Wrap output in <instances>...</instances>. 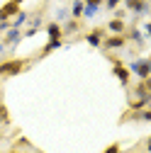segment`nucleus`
Returning a JSON list of instances; mask_svg holds the SVG:
<instances>
[{
  "mask_svg": "<svg viewBox=\"0 0 151 153\" xmlns=\"http://www.w3.org/2000/svg\"><path fill=\"white\" fill-rule=\"evenodd\" d=\"M127 68H129V73H134L139 80H146L151 75V61L149 59H132Z\"/></svg>",
  "mask_w": 151,
  "mask_h": 153,
  "instance_id": "nucleus-1",
  "label": "nucleus"
},
{
  "mask_svg": "<svg viewBox=\"0 0 151 153\" xmlns=\"http://www.w3.org/2000/svg\"><path fill=\"white\" fill-rule=\"evenodd\" d=\"M27 68V61L25 59H10V61H3L0 63V78H5V75H17Z\"/></svg>",
  "mask_w": 151,
  "mask_h": 153,
  "instance_id": "nucleus-2",
  "label": "nucleus"
},
{
  "mask_svg": "<svg viewBox=\"0 0 151 153\" xmlns=\"http://www.w3.org/2000/svg\"><path fill=\"white\" fill-rule=\"evenodd\" d=\"M110 61H112V73H115V75H117V80H120V83L127 88V85H129V80H132V73H129V68H127V66H124V63L117 59V56H110Z\"/></svg>",
  "mask_w": 151,
  "mask_h": 153,
  "instance_id": "nucleus-3",
  "label": "nucleus"
},
{
  "mask_svg": "<svg viewBox=\"0 0 151 153\" xmlns=\"http://www.w3.org/2000/svg\"><path fill=\"white\" fill-rule=\"evenodd\" d=\"M100 46L107 49V51H117V49H124L127 46V39H124V34H110V36L102 39Z\"/></svg>",
  "mask_w": 151,
  "mask_h": 153,
  "instance_id": "nucleus-4",
  "label": "nucleus"
},
{
  "mask_svg": "<svg viewBox=\"0 0 151 153\" xmlns=\"http://www.w3.org/2000/svg\"><path fill=\"white\" fill-rule=\"evenodd\" d=\"M20 5H22V0H7V3L0 7V20H12V17L22 10Z\"/></svg>",
  "mask_w": 151,
  "mask_h": 153,
  "instance_id": "nucleus-5",
  "label": "nucleus"
},
{
  "mask_svg": "<svg viewBox=\"0 0 151 153\" xmlns=\"http://www.w3.org/2000/svg\"><path fill=\"white\" fill-rule=\"evenodd\" d=\"M122 3H124V10L132 15H146L149 12V3H144V0H122Z\"/></svg>",
  "mask_w": 151,
  "mask_h": 153,
  "instance_id": "nucleus-6",
  "label": "nucleus"
},
{
  "mask_svg": "<svg viewBox=\"0 0 151 153\" xmlns=\"http://www.w3.org/2000/svg\"><path fill=\"white\" fill-rule=\"evenodd\" d=\"M105 34H107V32H105L102 27H95L93 32H88V34H85V42H88L90 46H95V49H98V46L102 44V39H105Z\"/></svg>",
  "mask_w": 151,
  "mask_h": 153,
  "instance_id": "nucleus-7",
  "label": "nucleus"
},
{
  "mask_svg": "<svg viewBox=\"0 0 151 153\" xmlns=\"http://www.w3.org/2000/svg\"><path fill=\"white\" fill-rule=\"evenodd\" d=\"M20 39H22V29L10 27V29L5 32V39H3V44H5V46H17V44H20Z\"/></svg>",
  "mask_w": 151,
  "mask_h": 153,
  "instance_id": "nucleus-8",
  "label": "nucleus"
},
{
  "mask_svg": "<svg viewBox=\"0 0 151 153\" xmlns=\"http://www.w3.org/2000/svg\"><path fill=\"white\" fill-rule=\"evenodd\" d=\"M124 39H127V42L132 39L137 46H144V44H146V36H144V34H141V29H137V27L127 29V32H124Z\"/></svg>",
  "mask_w": 151,
  "mask_h": 153,
  "instance_id": "nucleus-9",
  "label": "nucleus"
},
{
  "mask_svg": "<svg viewBox=\"0 0 151 153\" xmlns=\"http://www.w3.org/2000/svg\"><path fill=\"white\" fill-rule=\"evenodd\" d=\"M105 32H110V34H124L127 32V25H124V20H115V17H112V20L107 22V29Z\"/></svg>",
  "mask_w": 151,
  "mask_h": 153,
  "instance_id": "nucleus-10",
  "label": "nucleus"
},
{
  "mask_svg": "<svg viewBox=\"0 0 151 153\" xmlns=\"http://www.w3.org/2000/svg\"><path fill=\"white\" fill-rule=\"evenodd\" d=\"M151 85H149V78L146 80H139V85L134 88V95L137 97H146V100H151V90H149Z\"/></svg>",
  "mask_w": 151,
  "mask_h": 153,
  "instance_id": "nucleus-11",
  "label": "nucleus"
},
{
  "mask_svg": "<svg viewBox=\"0 0 151 153\" xmlns=\"http://www.w3.org/2000/svg\"><path fill=\"white\" fill-rule=\"evenodd\" d=\"M44 32L49 34V39H61V36H64V32H61V25H59V22H49V25L44 27Z\"/></svg>",
  "mask_w": 151,
  "mask_h": 153,
  "instance_id": "nucleus-12",
  "label": "nucleus"
},
{
  "mask_svg": "<svg viewBox=\"0 0 151 153\" xmlns=\"http://www.w3.org/2000/svg\"><path fill=\"white\" fill-rule=\"evenodd\" d=\"M83 0H73V5H71V10H68V15L73 17V20H81L83 17Z\"/></svg>",
  "mask_w": 151,
  "mask_h": 153,
  "instance_id": "nucleus-13",
  "label": "nucleus"
},
{
  "mask_svg": "<svg viewBox=\"0 0 151 153\" xmlns=\"http://www.w3.org/2000/svg\"><path fill=\"white\" fill-rule=\"evenodd\" d=\"M61 44H64L61 39H49V42H46V46H44V49L39 51V59H44V56H49V53H51L54 49H59Z\"/></svg>",
  "mask_w": 151,
  "mask_h": 153,
  "instance_id": "nucleus-14",
  "label": "nucleus"
},
{
  "mask_svg": "<svg viewBox=\"0 0 151 153\" xmlns=\"http://www.w3.org/2000/svg\"><path fill=\"white\" fill-rule=\"evenodd\" d=\"M27 17H29V15H27L25 10H20V12H17V15L12 17V20H10V27H17V29H20V27L27 22Z\"/></svg>",
  "mask_w": 151,
  "mask_h": 153,
  "instance_id": "nucleus-15",
  "label": "nucleus"
},
{
  "mask_svg": "<svg viewBox=\"0 0 151 153\" xmlns=\"http://www.w3.org/2000/svg\"><path fill=\"white\" fill-rule=\"evenodd\" d=\"M78 27H81V25H78V20H73V17H71V20L61 27V32H64V34H73V32H78Z\"/></svg>",
  "mask_w": 151,
  "mask_h": 153,
  "instance_id": "nucleus-16",
  "label": "nucleus"
},
{
  "mask_svg": "<svg viewBox=\"0 0 151 153\" xmlns=\"http://www.w3.org/2000/svg\"><path fill=\"white\" fill-rule=\"evenodd\" d=\"M98 12H100V7H93V5H85L83 7V17H85V20H93Z\"/></svg>",
  "mask_w": 151,
  "mask_h": 153,
  "instance_id": "nucleus-17",
  "label": "nucleus"
},
{
  "mask_svg": "<svg viewBox=\"0 0 151 153\" xmlns=\"http://www.w3.org/2000/svg\"><path fill=\"white\" fill-rule=\"evenodd\" d=\"M0 124H10V114H7L5 105H0Z\"/></svg>",
  "mask_w": 151,
  "mask_h": 153,
  "instance_id": "nucleus-18",
  "label": "nucleus"
},
{
  "mask_svg": "<svg viewBox=\"0 0 151 153\" xmlns=\"http://www.w3.org/2000/svg\"><path fill=\"white\" fill-rule=\"evenodd\" d=\"M102 3H105V7H107V10H115V7H120V5H122V0H102Z\"/></svg>",
  "mask_w": 151,
  "mask_h": 153,
  "instance_id": "nucleus-19",
  "label": "nucleus"
},
{
  "mask_svg": "<svg viewBox=\"0 0 151 153\" xmlns=\"http://www.w3.org/2000/svg\"><path fill=\"white\" fill-rule=\"evenodd\" d=\"M112 12H115V20H124L127 17V10H120V7H115Z\"/></svg>",
  "mask_w": 151,
  "mask_h": 153,
  "instance_id": "nucleus-20",
  "label": "nucleus"
},
{
  "mask_svg": "<svg viewBox=\"0 0 151 153\" xmlns=\"http://www.w3.org/2000/svg\"><path fill=\"white\" fill-rule=\"evenodd\" d=\"M120 151H122V148H120V143H112V146H107L102 153H120Z\"/></svg>",
  "mask_w": 151,
  "mask_h": 153,
  "instance_id": "nucleus-21",
  "label": "nucleus"
},
{
  "mask_svg": "<svg viewBox=\"0 0 151 153\" xmlns=\"http://www.w3.org/2000/svg\"><path fill=\"white\" fill-rule=\"evenodd\" d=\"M10 29V20H0V34H5Z\"/></svg>",
  "mask_w": 151,
  "mask_h": 153,
  "instance_id": "nucleus-22",
  "label": "nucleus"
},
{
  "mask_svg": "<svg viewBox=\"0 0 151 153\" xmlns=\"http://www.w3.org/2000/svg\"><path fill=\"white\" fill-rule=\"evenodd\" d=\"M83 5H93V7H102V0H83Z\"/></svg>",
  "mask_w": 151,
  "mask_h": 153,
  "instance_id": "nucleus-23",
  "label": "nucleus"
},
{
  "mask_svg": "<svg viewBox=\"0 0 151 153\" xmlns=\"http://www.w3.org/2000/svg\"><path fill=\"white\" fill-rule=\"evenodd\" d=\"M66 17H68V10L61 7V10H59V20H66Z\"/></svg>",
  "mask_w": 151,
  "mask_h": 153,
  "instance_id": "nucleus-24",
  "label": "nucleus"
},
{
  "mask_svg": "<svg viewBox=\"0 0 151 153\" xmlns=\"http://www.w3.org/2000/svg\"><path fill=\"white\" fill-rule=\"evenodd\" d=\"M3 51H5V44H3V42H0V56H3Z\"/></svg>",
  "mask_w": 151,
  "mask_h": 153,
  "instance_id": "nucleus-25",
  "label": "nucleus"
},
{
  "mask_svg": "<svg viewBox=\"0 0 151 153\" xmlns=\"http://www.w3.org/2000/svg\"><path fill=\"white\" fill-rule=\"evenodd\" d=\"M7 153H17V151H7Z\"/></svg>",
  "mask_w": 151,
  "mask_h": 153,
  "instance_id": "nucleus-26",
  "label": "nucleus"
},
{
  "mask_svg": "<svg viewBox=\"0 0 151 153\" xmlns=\"http://www.w3.org/2000/svg\"><path fill=\"white\" fill-rule=\"evenodd\" d=\"M144 3H149V0H144Z\"/></svg>",
  "mask_w": 151,
  "mask_h": 153,
  "instance_id": "nucleus-27",
  "label": "nucleus"
}]
</instances>
